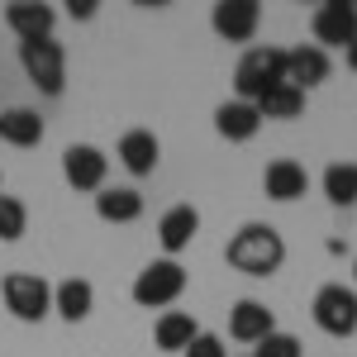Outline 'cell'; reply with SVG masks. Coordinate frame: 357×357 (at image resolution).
<instances>
[{"label":"cell","mask_w":357,"mask_h":357,"mask_svg":"<svg viewBox=\"0 0 357 357\" xmlns=\"http://www.w3.org/2000/svg\"><path fill=\"white\" fill-rule=\"evenodd\" d=\"M224 262H229L234 272H243V276H276L281 262H286V238H281V229L252 220L229 238Z\"/></svg>","instance_id":"cell-1"},{"label":"cell","mask_w":357,"mask_h":357,"mask_svg":"<svg viewBox=\"0 0 357 357\" xmlns=\"http://www.w3.org/2000/svg\"><path fill=\"white\" fill-rule=\"evenodd\" d=\"M281 82H286V48H248L234 67V91L248 105H257Z\"/></svg>","instance_id":"cell-2"},{"label":"cell","mask_w":357,"mask_h":357,"mask_svg":"<svg viewBox=\"0 0 357 357\" xmlns=\"http://www.w3.org/2000/svg\"><path fill=\"white\" fill-rule=\"evenodd\" d=\"M20 67H24V77L43 96H62V86H67V53H62L57 38H29V43H20Z\"/></svg>","instance_id":"cell-3"},{"label":"cell","mask_w":357,"mask_h":357,"mask_svg":"<svg viewBox=\"0 0 357 357\" xmlns=\"http://www.w3.org/2000/svg\"><path fill=\"white\" fill-rule=\"evenodd\" d=\"M181 291H186V267H181L176 257L148 262L134 281V301L143 305V310H167V305L181 301Z\"/></svg>","instance_id":"cell-4"},{"label":"cell","mask_w":357,"mask_h":357,"mask_svg":"<svg viewBox=\"0 0 357 357\" xmlns=\"http://www.w3.org/2000/svg\"><path fill=\"white\" fill-rule=\"evenodd\" d=\"M0 296H5V310L24 324H38L48 310H53V286L38 272H10L0 281Z\"/></svg>","instance_id":"cell-5"},{"label":"cell","mask_w":357,"mask_h":357,"mask_svg":"<svg viewBox=\"0 0 357 357\" xmlns=\"http://www.w3.org/2000/svg\"><path fill=\"white\" fill-rule=\"evenodd\" d=\"M310 314H314V324L329 338H353L357 333V291L343 286V281H329V286H319Z\"/></svg>","instance_id":"cell-6"},{"label":"cell","mask_w":357,"mask_h":357,"mask_svg":"<svg viewBox=\"0 0 357 357\" xmlns=\"http://www.w3.org/2000/svg\"><path fill=\"white\" fill-rule=\"evenodd\" d=\"M310 29H314L319 48H353L357 43V0H324L314 10Z\"/></svg>","instance_id":"cell-7"},{"label":"cell","mask_w":357,"mask_h":357,"mask_svg":"<svg viewBox=\"0 0 357 357\" xmlns=\"http://www.w3.org/2000/svg\"><path fill=\"white\" fill-rule=\"evenodd\" d=\"M105 172H110V158L96 148V143H72L62 153V176L72 191H105Z\"/></svg>","instance_id":"cell-8"},{"label":"cell","mask_w":357,"mask_h":357,"mask_svg":"<svg viewBox=\"0 0 357 357\" xmlns=\"http://www.w3.org/2000/svg\"><path fill=\"white\" fill-rule=\"evenodd\" d=\"M210 24L229 43H248L257 33V24H262V5L257 0H220L215 15H210Z\"/></svg>","instance_id":"cell-9"},{"label":"cell","mask_w":357,"mask_h":357,"mask_svg":"<svg viewBox=\"0 0 357 357\" xmlns=\"http://www.w3.org/2000/svg\"><path fill=\"white\" fill-rule=\"evenodd\" d=\"M333 72L329 53L319 48V43H301V48H286V82L310 91V86H324Z\"/></svg>","instance_id":"cell-10"},{"label":"cell","mask_w":357,"mask_h":357,"mask_svg":"<svg viewBox=\"0 0 357 357\" xmlns=\"http://www.w3.org/2000/svg\"><path fill=\"white\" fill-rule=\"evenodd\" d=\"M5 24H10V33L20 43H29V38H53L57 10L53 5H38V0H15V5H5Z\"/></svg>","instance_id":"cell-11"},{"label":"cell","mask_w":357,"mask_h":357,"mask_svg":"<svg viewBox=\"0 0 357 357\" xmlns=\"http://www.w3.org/2000/svg\"><path fill=\"white\" fill-rule=\"evenodd\" d=\"M229 333H234L238 343H252V348H257L267 333H276V314L262 301H238L229 310Z\"/></svg>","instance_id":"cell-12"},{"label":"cell","mask_w":357,"mask_h":357,"mask_svg":"<svg viewBox=\"0 0 357 357\" xmlns=\"http://www.w3.org/2000/svg\"><path fill=\"white\" fill-rule=\"evenodd\" d=\"M262 191H267V200H301L310 191V172L296 158H276L262 172Z\"/></svg>","instance_id":"cell-13"},{"label":"cell","mask_w":357,"mask_h":357,"mask_svg":"<svg viewBox=\"0 0 357 357\" xmlns=\"http://www.w3.org/2000/svg\"><path fill=\"white\" fill-rule=\"evenodd\" d=\"M162 158V143L153 129H129V134L119 138V162L129 176H153V167Z\"/></svg>","instance_id":"cell-14"},{"label":"cell","mask_w":357,"mask_h":357,"mask_svg":"<svg viewBox=\"0 0 357 357\" xmlns=\"http://www.w3.org/2000/svg\"><path fill=\"white\" fill-rule=\"evenodd\" d=\"M195 234H200V210L195 205H172L158 220V243L167 248V257H176L181 248H191Z\"/></svg>","instance_id":"cell-15"},{"label":"cell","mask_w":357,"mask_h":357,"mask_svg":"<svg viewBox=\"0 0 357 357\" xmlns=\"http://www.w3.org/2000/svg\"><path fill=\"white\" fill-rule=\"evenodd\" d=\"M262 129V114H257V105H248V100H224L220 110H215V134L229 138V143H248V138Z\"/></svg>","instance_id":"cell-16"},{"label":"cell","mask_w":357,"mask_h":357,"mask_svg":"<svg viewBox=\"0 0 357 357\" xmlns=\"http://www.w3.org/2000/svg\"><path fill=\"white\" fill-rule=\"evenodd\" d=\"M53 310L67 319V324H82L86 314L96 310V286H91L86 276H67V281H57V286H53Z\"/></svg>","instance_id":"cell-17"},{"label":"cell","mask_w":357,"mask_h":357,"mask_svg":"<svg viewBox=\"0 0 357 357\" xmlns=\"http://www.w3.org/2000/svg\"><path fill=\"white\" fill-rule=\"evenodd\" d=\"M195 338H200V324H195L186 310H167L162 319L153 324V343H158L162 353H186Z\"/></svg>","instance_id":"cell-18"},{"label":"cell","mask_w":357,"mask_h":357,"mask_svg":"<svg viewBox=\"0 0 357 357\" xmlns=\"http://www.w3.org/2000/svg\"><path fill=\"white\" fill-rule=\"evenodd\" d=\"M0 138L10 148H38L43 143V119H38V110H29V105L0 110Z\"/></svg>","instance_id":"cell-19"},{"label":"cell","mask_w":357,"mask_h":357,"mask_svg":"<svg viewBox=\"0 0 357 357\" xmlns=\"http://www.w3.org/2000/svg\"><path fill=\"white\" fill-rule=\"evenodd\" d=\"M96 215L105 224H134L143 215V195L134 186H105V191L96 195Z\"/></svg>","instance_id":"cell-20"},{"label":"cell","mask_w":357,"mask_h":357,"mask_svg":"<svg viewBox=\"0 0 357 357\" xmlns=\"http://www.w3.org/2000/svg\"><path fill=\"white\" fill-rule=\"evenodd\" d=\"M301 110H305V91L291 86V82L272 86V91L257 100V114H262V119H301Z\"/></svg>","instance_id":"cell-21"},{"label":"cell","mask_w":357,"mask_h":357,"mask_svg":"<svg viewBox=\"0 0 357 357\" xmlns=\"http://www.w3.org/2000/svg\"><path fill=\"white\" fill-rule=\"evenodd\" d=\"M324 195L329 205H357V162H329L324 167Z\"/></svg>","instance_id":"cell-22"},{"label":"cell","mask_w":357,"mask_h":357,"mask_svg":"<svg viewBox=\"0 0 357 357\" xmlns=\"http://www.w3.org/2000/svg\"><path fill=\"white\" fill-rule=\"evenodd\" d=\"M29 229V210L20 195H0V243H15Z\"/></svg>","instance_id":"cell-23"},{"label":"cell","mask_w":357,"mask_h":357,"mask_svg":"<svg viewBox=\"0 0 357 357\" xmlns=\"http://www.w3.org/2000/svg\"><path fill=\"white\" fill-rule=\"evenodd\" d=\"M252 357H301V338H296V333H267V338H262V343H257V353Z\"/></svg>","instance_id":"cell-24"},{"label":"cell","mask_w":357,"mask_h":357,"mask_svg":"<svg viewBox=\"0 0 357 357\" xmlns=\"http://www.w3.org/2000/svg\"><path fill=\"white\" fill-rule=\"evenodd\" d=\"M181 357H229V353H224V343L215 338V333H200V338H195Z\"/></svg>","instance_id":"cell-25"},{"label":"cell","mask_w":357,"mask_h":357,"mask_svg":"<svg viewBox=\"0 0 357 357\" xmlns=\"http://www.w3.org/2000/svg\"><path fill=\"white\" fill-rule=\"evenodd\" d=\"M67 15L72 20H91L96 15V0H67Z\"/></svg>","instance_id":"cell-26"},{"label":"cell","mask_w":357,"mask_h":357,"mask_svg":"<svg viewBox=\"0 0 357 357\" xmlns=\"http://www.w3.org/2000/svg\"><path fill=\"white\" fill-rule=\"evenodd\" d=\"M348 67H353V72H357V43H353V48H348Z\"/></svg>","instance_id":"cell-27"},{"label":"cell","mask_w":357,"mask_h":357,"mask_svg":"<svg viewBox=\"0 0 357 357\" xmlns=\"http://www.w3.org/2000/svg\"><path fill=\"white\" fill-rule=\"evenodd\" d=\"M353 272H357V267H353Z\"/></svg>","instance_id":"cell-28"}]
</instances>
